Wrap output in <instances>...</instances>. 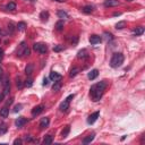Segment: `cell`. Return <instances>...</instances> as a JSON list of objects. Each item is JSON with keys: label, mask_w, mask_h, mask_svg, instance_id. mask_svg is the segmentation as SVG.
I'll return each instance as SVG.
<instances>
[{"label": "cell", "mask_w": 145, "mask_h": 145, "mask_svg": "<svg viewBox=\"0 0 145 145\" xmlns=\"http://www.w3.org/2000/svg\"><path fill=\"white\" fill-rule=\"evenodd\" d=\"M14 144H15V145H17V144H22V139H19V138L15 139V141H14Z\"/></svg>", "instance_id": "37"}, {"label": "cell", "mask_w": 145, "mask_h": 145, "mask_svg": "<svg viewBox=\"0 0 145 145\" xmlns=\"http://www.w3.org/2000/svg\"><path fill=\"white\" fill-rule=\"evenodd\" d=\"M79 73V68H77V67H74V68L70 70V73H69V76L70 77H75L77 74Z\"/></svg>", "instance_id": "27"}, {"label": "cell", "mask_w": 145, "mask_h": 145, "mask_svg": "<svg viewBox=\"0 0 145 145\" xmlns=\"http://www.w3.org/2000/svg\"><path fill=\"white\" fill-rule=\"evenodd\" d=\"M104 35H105V39H107V40H109V41H111V40H112L113 39V36H112V34H111V33H104Z\"/></svg>", "instance_id": "33"}, {"label": "cell", "mask_w": 145, "mask_h": 145, "mask_svg": "<svg viewBox=\"0 0 145 145\" xmlns=\"http://www.w3.org/2000/svg\"><path fill=\"white\" fill-rule=\"evenodd\" d=\"M8 31H10V34H13V33H14V25H13V23H9Z\"/></svg>", "instance_id": "34"}, {"label": "cell", "mask_w": 145, "mask_h": 145, "mask_svg": "<svg viewBox=\"0 0 145 145\" xmlns=\"http://www.w3.org/2000/svg\"><path fill=\"white\" fill-rule=\"evenodd\" d=\"M56 28H57V31H61L62 28H64V22L62 21L58 22V23L56 24Z\"/></svg>", "instance_id": "30"}, {"label": "cell", "mask_w": 145, "mask_h": 145, "mask_svg": "<svg viewBox=\"0 0 145 145\" xmlns=\"http://www.w3.org/2000/svg\"><path fill=\"white\" fill-rule=\"evenodd\" d=\"M1 77H2V69L0 68V80H1Z\"/></svg>", "instance_id": "43"}, {"label": "cell", "mask_w": 145, "mask_h": 145, "mask_svg": "<svg viewBox=\"0 0 145 145\" xmlns=\"http://www.w3.org/2000/svg\"><path fill=\"white\" fill-rule=\"evenodd\" d=\"M0 60H1V59H0Z\"/></svg>", "instance_id": "47"}, {"label": "cell", "mask_w": 145, "mask_h": 145, "mask_svg": "<svg viewBox=\"0 0 145 145\" xmlns=\"http://www.w3.org/2000/svg\"><path fill=\"white\" fill-rule=\"evenodd\" d=\"M33 69H34V65H33V62H30V64H27L26 68H25V74L27 76H31L33 73Z\"/></svg>", "instance_id": "13"}, {"label": "cell", "mask_w": 145, "mask_h": 145, "mask_svg": "<svg viewBox=\"0 0 145 145\" xmlns=\"http://www.w3.org/2000/svg\"><path fill=\"white\" fill-rule=\"evenodd\" d=\"M60 89H61V82H60V80H57V82H54L53 86H52V90H53L54 92H58Z\"/></svg>", "instance_id": "23"}, {"label": "cell", "mask_w": 145, "mask_h": 145, "mask_svg": "<svg viewBox=\"0 0 145 145\" xmlns=\"http://www.w3.org/2000/svg\"><path fill=\"white\" fill-rule=\"evenodd\" d=\"M143 33H144V27L143 26H138L134 30V34L135 35H142Z\"/></svg>", "instance_id": "22"}, {"label": "cell", "mask_w": 145, "mask_h": 145, "mask_svg": "<svg viewBox=\"0 0 145 145\" xmlns=\"http://www.w3.org/2000/svg\"><path fill=\"white\" fill-rule=\"evenodd\" d=\"M102 41V38L100 35H96V34H93V35L90 36V43L91 44H98Z\"/></svg>", "instance_id": "8"}, {"label": "cell", "mask_w": 145, "mask_h": 145, "mask_svg": "<svg viewBox=\"0 0 145 145\" xmlns=\"http://www.w3.org/2000/svg\"><path fill=\"white\" fill-rule=\"evenodd\" d=\"M56 1H58V2H64L65 0H56Z\"/></svg>", "instance_id": "44"}, {"label": "cell", "mask_w": 145, "mask_h": 145, "mask_svg": "<svg viewBox=\"0 0 145 145\" xmlns=\"http://www.w3.org/2000/svg\"><path fill=\"white\" fill-rule=\"evenodd\" d=\"M32 85H33V79L32 78H27V79L25 80V86H26V87H31Z\"/></svg>", "instance_id": "31"}, {"label": "cell", "mask_w": 145, "mask_h": 145, "mask_svg": "<svg viewBox=\"0 0 145 145\" xmlns=\"http://www.w3.org/2000/svg\"><path fill=\"white\" fill-rule=\"evenodd\" d=\"M94 137H95V134L94 133H92V134H90L89 136H86L85 138L83 139V144H90V143L94 139Z\"/></svg>", "instance_id": "15"}, {"label": "cell", "mask_w": 145, "mask_h": 145, "mask_svg": "<svg viewBox=\"0 0 145 145\" xmlns=\"http://www.w3.org/2000/svg\"><path fill=\"white\" fill-rule=\"evenodd\" d=\"M99 116H100V112H99V111H96V112L92 113L91 116H89V118H87V124H90V125L94 124V122L98 120Z\"/></svg>", "instance_id": "7"}, {"label": "cell", "mask_w": 145, "mask_h": 145, "mask_svg": "<svg viewBox=\"0 0 145 145\" xmlns=\"http://www.w3.org/2000/svg\"><path fill=\"white\" fill-rule=\"evenodd\" d=\"M74 96H75L74 94H70L69 96H67V98H66V100L64 101L61 104H60V107H59L60 111H62V112H66V111L69 109V103H70L71 99H74Z\"/></svg>", "instance_id": "3"}, {"label": "cell", "mask_w": 145, "mask_h": 145, "mask_svg": "<svg viewBox=\"0 0 145 145\" xmlns=\"http://www.w3.org/2000/svg\"><path fill=\"white\" fill-rule=\"evenodd\" d=\"M16 86H17L18 89H22V87H23V80H22L21 77H17V78H16Z\"/></svg>", "instance_id": "29"}, {"label": "cell", "mask_w": 145, "mask_h": 145, "mask_svg": "<svg viewBox=\"0 0 145 145\" xmlns=\"http://www.w3.org/2000/svg\"><path fill=\"white\" fill-rule=\"evenodd\" d=\"M69 132H70V126L68 125V126H66L65 129H64V130L61 132V137H62V138H66V137L68 136Z\"/></svg>", "instance_id": "20"}, {"label": "cell", "mask_w": 145, "mask_h": 145, "mask_svg": "<svg viewBox=\"0 0 145 145\" xmlns=\"http://www.w3.org/2000/svg\"><path fill=\"white\" fill-rule=\"evenodd\" d=\"M121 15V13H115V14H113V16H120Z\"/></svg>", "instance_id": "41"}, {"label": "cell", "mask_w": 145, "mask_h": 145, "mask_svg": "<svg viewBox=\"0 0 145 145\" xmlns=\"http://www.w3.org/2000/svg\"><path fill=\"white\" fill-rule=\"evenodd\" d=\"M8 112H9V109L7 105H5L3 108L0 109V116L2 117V118H7V116H8Z\"/></svg>", "instance_id": "17"}, {"label": "cell", "mask_w": 145, "mask_h": 145, "mask_svg": "<svg viewBox=\"0 0 145 145\" xmlns=\"http://www.w3.org/2000/svg\"><path fill=\"white\" fill-rule=\"evenodd\" d=\"M77 57H78V58H82V59H83V58H87V57H89V54H87V51H86L85 49L80 50L79 52H78V54H77Z\"/></svg>", "instance_id": "24"}, {"label": "cell", "mask_w": 145, "mask_h": 145, "mask_svg": "<svg viewBox=\"0 0 145 145\" xmlns=\"http://www.w3.org/2000/svg\"><path fill=\"white\" fill-rule=\"evenodd\" d=\"M26 141H27V142H32L33 138L31 136H26Z\"/></svg>", "instance_id": "39"}, {"label": "cell", "mask_w": 145, "mask_h": 145, "mask_svg": "<svg viewBox=\"0 0 145 145\" xmlns=\"http://www.w3.org/2000/svg\"><path fill=\"white\" fill-rule=\"evenodd\" d=\"M48 84H49V78L45 77L44 79H43V85H48Z\"/></svg>", "instance_id": "38"}, {"label": "cell", "mask_w": 145, "mask_h": 145, "mask_svg": "<svg viewBox=\"0 0 145 145\" xmlns=\"http://www.w3.org/2000/svg\"><path fill=\"white\" fill-rule=\"evenodd\" d=\"M33 50L36 51V52H40V53H42V54H44V53H47L48 47L45 44H43V43H34V44H33Z\"/></svg>", "instance_id": "4"}, {"label": "cell", "mask_w": 145, "mask_h": 145, "mask_svg": "<svg viewBox=\"0 0 145 145\" xmlns=\"http://www.w3.org/2000/svg\"><path fill=\"white\" fill-rule=\"evenodd\" d=\"M26 122H27V119L26 118H24V117H19V118L16 119L15 125H16V127L21 128V127H23V126L26 124Z\"/></svg>", "instance_id": "9"}, {"label": "cell", "mask_w": 145, "mask_h": 145, "mask_svg": "<svg viewBox=\"0 0 145 145\" xmlns=\"http://www.w3.org/2000/svg\"><path fill=\"white\" fill-rule=\"evenodd\" d=\"M6 9L7 10H15L16 9V3L14 2V1H10V2L6 6Z\"/></svg>", "instance_id": "26"}, {"label": "cell", "mask_w": 145, "mask_h": 145, "mask_svg": "<svg viewBox=\"0 0 145 145\" xmlns=\"http://www.w3.org/2000/svg\"><path fill=\"white\" fill-rule=\"evenodd\" d=\"M6 132H7V126L6 125H1V126H0V135L5 134Z\"/></svg>", "instance_id": "32"}, {"label": "cell", "mask_w": 145, "mask_h": 145, "mask_svg": "<svg viewBox=\"0 0 145 145\" xmlns=\"http://www.w3.org/2000/svg\"><path fill=\"white\" fill-rule=\"evenodd\" d=\"M98 75H99V70H98V69H93V70H91L89 73L87 77H89V79L93 80V79H95V78L98 77Z\"/></svg>", "instance_id": "14"}, {"label": "cell", "mask_w": 145, "mask_h": 145, "mask_svg": "<svg viewBox=\"0 0 145 145\" xmlns=\"http://www.w3.org/2000/svg\"><path fill=\"white\" fill-rule=\"evenodd\" d=\"M57 15H58L59 18H61V19H67V18H69V15L66 12H64V10H59V12L57 13Z\"/></svg>", "instance_id": "19"}, {"label": "cell", "mask_w": 145, "mask_h": 145, "mask_svg": "<svg viewBox=\"0 0 145 145\" xmlns=\"http://www.w3.org/2000/svg\"><path fill=\"white\" fill-rule=\"evenodd\" d=\"M105 89H107V83H105V80H101V82H99V83L92 85L91 89H90V94H91L93 101L96 102V101L100 100V99L102 98V95H103Z\"/></svg>", "instance_id": "1"}, {"label": "cell", "mask_w": 145, "mask_h": 145, "mask_svg": "<svg viewBox=\"0 0 145 145\" xmlns=\"http://www.w3.org/2000/svg\"><path fill=\"white\" fill-rule=\"evenodd\" d=\"M93 10H94V7L91 6V5L84 6L83 8H82V12L85 13V14H91V13H93Z\"/></svg>", "instance_id": "16"}, {"label": "cell", "mask_w": 145, "mask_h": 145, "mask_svg": "<svg viewBox=\"0 0 145 145\" xmlns=\"http://www.w3.org/2000/svg\"><path fill=\"white\" fill-rule=\"evenodd\" d=\"M28 1H31V2H34V1H35V0H28Z\"/></svg>", "instance_id": "46"}, {"label": "cell", "mask_w": 145, "mask_h": 145, "mask_svg": "<svg viewBox=\"0 0 145 145\" xmlns=\"http://www.w3.org/2000/svg\"><path fill=\"white\" fill-rule=\"evenodd\" d=\"M124 27H126V22L125 21L118 22V23L116 24V28H117V30H122Z\"/></svg>", "instance_id": "25"}, {"label": "cell", "mask_w": 145, "mask_h": 145, "mask_svg": "<svg viewBox=\"0 0 145 145\" xmlns=\"http://www.w3.org/2000/svg\"><path fill=\"white\" fill-rule=\"evenodd\" d=\"M125 1H128V2H132V1H134V0H125Z\"/></svg>", "instance_id": "45"}, {"label": "cell", "mask_w": 145, "mask_h": 145, "mask_svg": "<svg viewBox=\"0 0 145 145\" xmlns=\"http://www.w3.org/2000/svg\"><path fill=\"white\" fill-rule=\"evenodd\" d=\"M40 18H41L42 22H47L48 19H49V12H42L41 14H40Z\"/></svg>", "instance_id": "21"}, {"label": "cell", "mask_w": 145, "mask_h": 145, "mask_svg": "<svg viewBox=\"0 0 145 145\" xmlns=\"http://www.w3.org/2000/svg\"><path fill=\"white\" fill-rule=\"evenodd\" d=\"M62 50V47L61 45H56V47H53V51H56V52H59V51Z\"/></svg>", "instance_id": "35"}, {"label": "cell", "mask_w": 145, "mask_h": 145, "mask_svg": "<svg viewBox=\"0 0 145 145\" xmlns=\"http://www.w3.org/2000/svg\"><path fill=\"white\" fill-rule=\"evenodd\" d=\"M2 56H3V50L2 49H0V59L2 58Z\"/></svg>", "instance_id": "40"}, {"label": "cell", "mask_w": 145, "mask_h": 145, "mask_svg": "<svg viewBox=\"0 0 145 145\" xmlns=\"http://www.w3.org/2000/svg\"><path fill=\"white\" fill-rule=\"evenodd\" d=\"M119 0H105L104 1V7H115L119 5Z\"/></svg>", "instance_id": "12"}, {"label": "cell", "mask_w": 145, "mask_h": 145, "mask_svg": "<svg viewBox=\"0 0 145 145\" xmlns=\"http://www.w3.org/2000/svg\"><path fill=\"white\" fill-rule=\"evenodd\" d=\"M3 95H7L9 93V91H10V82H9V78L8 77H5L3 78Z\"/></svg>", "instance_id": "6"}, {"label": "cell", "mask_w": 145, "mask_h": 145, "mask_svg": "<svg viewBox=\"0 0 145 145\" xmlns=\"http://www.w3.org/2000/svg\"><path fill=\"white\" fill-rule=\"evenodd\" d=\"M49 78H50L51 80H53V82H57V80H61L62 76L60 74H58V73H56V71H51Z\"/></svg>", "instance_id": "10"}, {"label": "cell", "mask_w": 145, "mask_h": 145, "mask_svg": "<svg viewBox=\"0 0 145 145\" xmlns=\"http://www.w3.org/2000/svg\"><path fill=\"white\" fill-rule=\"evenodd\" d=\"M49 124H50V119L48 118V117H44V118H42L41 121H40V128H41V129H44V128H47L48 126H49Z\"/></svg>", "instance_id": "11"}, {"label": "cell", "mask_w": 145, "mask_h": 145, "mask_svg": "<svg viewBox=\"0 0 145 145\" xmlns=\"http://www.w3.org/2000/svg\"><path fill=\"white\" fill-rule=\"evenodd\" d=\"M43 109H44V105L43 104H40V105H36V107H34L32 109V117H36V116H39L40 113L43 111Z\"/></svg>", "instance_id": "5"}, {"label": "cell", "mask_w": 145, "mask_h": 145, "mask_svg": "<svg viewBox=\"0 0 145 145\" xmlns=\"http://www.w3.org/2000/svg\"><path fill=\"white\" fill-rule=\"evenodd\" d=\"M3 96H5V95H3V93H2V94H0V102H1V101H2Z\"/></svg>", "instance_id": "42"}, {"label": "cell", "mask_w": 145, "mask_h": 145, "mask_svg": "<svg viewBox=\"0 0 145 145\" xmlns=\"http://www.w3.org/2000/svg\"><path fill=\"white\" fill-rule=\"evenodd\" d=\"M52 142H53V136H52V135H47V136L44 137V139H43V143H44L45 145L52 144Z\"/></svg>", "instance_id": "18"}, {"label": "cell", "mask_w": 145, "mask_h": 145, "mask_svg": "<svg viewBox=\"0 0 145 145\" xmlns=\"http://www.w3.org/2000/svg\"><path fill=\"white\" fill-rule=\"evenodd\" d=\"M124 54L120 53V52H116L112 54L111 57V60H110V66L112 68H118L124 64Z\"/></svg>", "instance_id": "2"}, {"label": "cell", "mask_w": 145, "mask_h": 145, "mask_svg": "<svg viewBox=\"0 0 145 145\" xmlns=\"http://www.w3.org/2000/svg\"><path fill=\"white\" fill-rule=\"evenodd\" d=\"M17 30L18 31H24L25 30V28H26V24L24 23V22H19V23L17 24Z\"/></svg>", "instance_id": "28"}, {"label": "cell", "mask_w": 145, "mask_h": 145, "mask_svg": "<svg viewBox=\"0 0 145 145\" xmlns=\"http://www.w3.org/2000/svg\"><path fill=\"white\" fill-rule=\"evenodd\" d=\"M22 108H23V105H22V104H17V105L15 107V109H14V112H18V111H19Z\"/></svg>", "instance_id": "36"}]
</instances>
